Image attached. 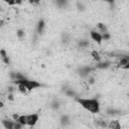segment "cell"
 Here are the masks:
<instances>
[{"label":"cell","mask_w":129,"mask_h":129,"mask_svg":"<svg viewBox=\"0 0 129 129\" xmlns=\"http://www.w3.org/2000/svg\"><path fill=\"white\" fill-rule=\"evenodd\" d=\"M14 123H15V120H14V121L2 120V124H3V126H4L6 129H13V128H14Z\"/></svg>","instance_id":"obj_8"},{"label":"cell","mask_w":129,"mask_h":129,"mask_svg":"<svg viewBox=\"0 0 129 129\" xmlns=\"http://www.w3.org/2000/svg\"><path fill=\"white\" fill-rule=\"evenodd\" d=\"M90 36H91V38H92L95 42H97L98 44H101L102 41H103V35H102V33L99 32V31L91 30V31H90Z\"/></svg>","instance_id":"obj_5"},{"label":"cell","mask_w":129,"mask_h":129,"mask_svg":"<svg viewBox=\"0 0 129 129\" xmlns=\"http://www.w3.org/2000/svg\"><path fill=\"white\" fill-rule=\"evenodd\" d=\"M79 46L81 48H86V47L89 46V41L87 39H82V40L79 41Z\"/></svg>","instance_id":"obj_13"},{"label":"cell","mask_w":129,"mask_h":129,"mask_svg":"<svg viewBox=\"0 0 129 129\" xmlns=\"http://www.w3.org/2000/svg\"><path fill=\"white\" fill-rule=\"evenodd\" d=\"M128 62H129V60H128V57H127V55H126V56H122V57H121V59H120V61H119V66L122 68L123 66L127 64Z\"/></svg>","instance_id":"obj_15"},{"label":"cell","mask_w":129,"mask_h":129,"mask_svg":"<svg viewBox=\"0 0 129 129\" xmlns=\"http://www.w3.org/2000/svg\"><path fill=\"white\" fill-rule=\"evenodd\" d=\"M14 85H18V84H23L26 88H27V90L28 91H32V90H34V89H36V88H39V87H41L42 85L40 84V83H38V82H36V81H32V80H27V79H21V80H15V81H13L12 82Z\"/></svg>","instance_id":"obj_3"},{"label":"cell","mask_w":129,"mask_h":129,"mask_svg":"<svg viewBox=\"0 0 129 129\" xmlns=\"http://www.w3.org/2000/svg\"><path fill=\"white\" fill-rule=\"evenodd\" d=\"M68 3V0H56V4L58 6H66Z\"/></svg>","instance_id":"obj_20"},{"label":"cell","mask_w":129,"mask_h":129,"mask_svg":"<svg viewBox=\"0 0 129 129\" xmlns=\"http://www.w3.org/2000/svg\"><path fill=\"white\" fill-rule=\"evenodd\" d=\"M76 102L81 105L85 110L91 112L92 114H98L101 111V105L100 102L94 98V99H87V98H81V97H76L75 98Z\"/></svg>","instance_id":"obj_1"},{"label":"cell","mask_w":129,"mask_h":129,"mask_svg":"<svg viewBox=\"0 0 129 129\" xmlns=\"http://www.w3.org/2000/svg\"><path fill=\"white\" fill-rule=\"evenodd\" d=\"M8 100H10V101H13L14 100V98H13V94L12 93H8Z\"/></svg>","instance_id":"obj_27"},{"label":"cell","mask_w":129,"mask_h":129,"mask_svg":"<svg viewBox=\"0 0 129 129\" xmlns=\"http://www.w3.org/2000/svg\"><path fill=\"white\" fill-rule=\"evenodd\" d=\"M60 124H61V126H68L70 123H71V121H70V118H69V116L68 115H62L61 117H60Z\"/></svg>","instance_id":"obj_10"},{"label":"cell","mask_w":129,"mask_h":129,"mask_svg":"<svg viewBox=\"0 0 129 129\" xmlns=\"http://www.w3.org/2000/svg\"><path fill=\"white\" fill-rule=\"evenodd\" d=\"M16 34H17V36H18L19 38H22V37L24 36V31H23L22 29H18L17 32H16Z\"/></svg>","instance_id":"obj_22"},{"label":"cell","mask_w":129,"mask_h":129,"mask_svg":"<svg viewBox=\"0 0 129 129\" xmlns=\"http://www.w3.org/2000/svg\"><path fill=\"white\" fill-rule=\"evenodd\" d=\"M106 113H107V115H109V116H116V115H119V114H120V111H118V110H116V109L110 108V109H107V110H106Z\"/></svg>","instance_id":"obj_11"},{"label":"cell","mask_w":129,"mask_h":129,"mask_svg":"<svg viewBox=\"0 0 129 129\" xmlns=\"http://www.w3.org/2000/svg\"><path fill=\"white\" fill-rule=\"evenodd\" d=\"M108 127L111 129H120L121 128V124L119 123L118 120H112L108 123Z\"/></svg>","instance_id":"obj_7"},{"label":"cell","mask_w":129,"mask_h":129,"mask_svg":"<svg viewBox=\"0 0 129 129\" xmlns=\"http://www.w3.org/2000/svg\"><path fill=\"white\" fill-rule=\"evenodd\" d=\"M102 1H105V2L109 3L110 5H113V4H114V1H115V0H102Z\"/></svg>","instance_id":"obj_29"},{"label":"cell","mask_w":129,"mask_h":129,"mask_svg":"<svg viewBox=\"0 0 129 129\" xmlns=\"http://www.w3.org/2000/svg\"><path fill=\"white\" fill-rule=\"evenodd\" d=\"M91 55H92V57H93L96 61H100V60H101V55H100V53H99L97 50H93V51L91 52Z\"/></svg>","instance_id":"obj_12"},{"label":"cell","mask_w":129,"mask_h":129,"mask_svg":"<svg viewBox=\"0 0 129 129\" xmlns=\"http://www.w3.org/2000/svg\"><path fill=\"white\" fill-rule=\"evenodd\" d=\"M97 26H98V28L100 29V31H102L103 33H106V32H108V30H107V27H106V25H105L104 23H98V24H97Z\"/></svg>","instance_id":"obj_17"},{"label":"cell","mask_w":129,"mask_h":129,"mask_svg":"<svg viewBox=\"0 0 129 129\" xmlns=\"http://www.w3.org/2000/svg\"><path fill=\"white\" fill-rule=\"evenodd\" d=\"M110 63L108 61H98V63L96 64V69H99V70H105L107 68H109Z\"/></svg>","instance_id":"obj_9"},{"label":"cell","mask_w":129,"mask_h":129,"mask_svg":"<svg viewBox=\"0 0 129 129\" xmlns=\"http://www.w3.org/2000/svg\"><path fill=\"white\" fill-rule=\"evenodd\" d=\"M96 124H97V126H100V127H103V128H105V127H108V123H106L105 121L97 120V121H96Z\"/></svg>","instance_id":"obj_18"},{"label":"cell","mask_w":129,"mask_h":129,"mask_svg":"<svg viewBox=\"0 0 129 129\" xmlns=\"http://www.w3.org/2000/svg\"><path fill=\"white\" fill-rule=\"evenodd\" d=\"M17 86V88H18V91L20 92V93H23V94H25L28 90H27V88L23 85V84H18V85H16Z\"/></svg>","instance_id":"obj_16"},{"label":"cell","mask_w":129,"mask_h":129,"mask_svg":"<svg viewBox=\"0 0 129 129\" xmlns=\"http://www.w3.org/2000/svg\"><path fill=\"white\" fill-rule=\"evenodd\" d=\"M122 69H123V70H129V62H128L127 64L123 66V67H122Z\"/></svg>","instance_id":"obj_30"},{"label":"cell","mask_w":129,"mask_h":129,"mask_svg":"<svg viewBox=\"0 0 129 129\" xmlns=\"http://www.w3.org/2000/svg\"><path fill=\"white\" fill-rule=\"evenodd\" d=\"M50 107H51L53 110H57V109L59 108V102H58V101H56V100H54V101L51 103Z\"/></svg>","instance_id":"obj_19"},{"label":"cell","mask_w":129,"mask_h":129,"mask_svg":"<svg viewBox=\"0 0 129 129\" xmlns=\"http://www.w3.org/2000/svg\"><path fill=\"white\" fill-rule=\"evenodd\" d=\"M39 119L38 114L33 113V114H28V115H19L18 119L16 121L20 122L22 125H28V126H34Z\"/></svg>","instance_id":"obj_2"},{"label":"cell","mask_w":129,"mask_h":129,"mask_svg":"<svg viewBox=\"0 0 129 129\" xmlns=\"http://www.w3.org/2000/svg\"><path fill=\"white\" fill-rule=\"evenodd\" d=\"M39 1L40 0H29V3L30 4H37V3H39Z\"/></svg>","instance_id":"obj_28"},{"label":"cell","mask_w":129,"mask_h":129,"mask_svg":"<svg viewBox=\"0 0 129 129\" xmlns=\"http://www.w3.org/2000/svg\"><path fill=\"white\" fill-rule=\"evenodd\" d=\"M102 35H103V39H105V40H107V39H109V38H110V34H109V32L103 33Z\"/></svg>","instance_id":"obj_26"},{"label":"cell","mask_w":129,"mask_h":129,"mask_svg":"<svg viewBox=\"0 0 129 129\" xmlns=\"http://www.w3.org/2000/svg\"><path fill=\"white\" fill-rule=\"evenodd\" d=\"M45 27V22L43 19H40L38 22H37V26H36V30H37V33L41 34L43 32V29Z\"/></svg>","instance_id":"obj_6"},{"label":"cell","mask_w":129,"mask_h":129,"mask_svg":"<svg viewBox=\"0 0 129 129\" xmlns=\"http://www.w3.org/2000/svg\"><path fill=\"white\" fill-rule=\"evenodd\" d=\"M4 2H6L8 5H16V4H20L23 0H2Z\"/></svg>","instance_id":"obj_14"},{"label":"cell","mask_w":129,"mask_h":129,"mask_svg":"<svg viewBox=\"0 0 129 129\" xmlns=\"http://www.w3.org/2000/svg\"><path fill=\"white\" fill-rule=\"evenodd\" d=\"M77 7H78V10H80V11H83V10H85V6L82 4V3H78L77 4Z\"/></svg>","instance_id":"obj_23"},{"label":"cell","mask_w":129,"mask_h":129,"mask_svg":"<svg viewBox=\"0 0 129 129\" xmlns=\"http://www.w3.org/2000/svg\"><path fill=\"white\" fill-rule=\"evenodd\" d=\"M2 61H3L5 64H9V63H10V59H9L8 55H7V56H5V57H3V58H2Z\"/></svg>","instance_id":"obj_24"},{"label":"cell","mask_w":129,"mask_h":129,"mask_svg":"<svg viewBox=\"0 0 129 129\" xmlns=\"http://www.w3.org/2000/svg\"><path fill=\"white\" fill-rule=\"evenodd\" d=\"M96 68L94 67H90V66H83L81 68H79V70L77 71L78 75L81 77V78H88L90 76V74L95 71Z\"/></svg>","instance_id":"obj_4"},{"label":"cell","mask_w":129,"mask_h":129,"mask_svg":"<svg viewBox=\"0 0 129 129\" xmlns=\"http://www.w3.org/2000/svg\"><path fill=\"white\" fill-rule=\"evenodd\" d=\"M0 54H1V58H3V57H5V56L8 55V54L6 53V51H5V49H3V48L0 50Z\"/></svg>","instance_id":"obj_25"},{"label":"cell","mask_w":129,"mask_h":129,"mask_svg":"<svg viewBox=\"0 0 129 129\" xmlns=\"http://www.w3.org/2000/svg\"><path fill=\"white\" fill-rule=\"evenodd\" d=\"M66 95L69 96V97H75V98L77 97L76 94H75V92L72 91V90H68V91H66Z\"/></svg>","instance_id":"obj_21"}]
</instances>
